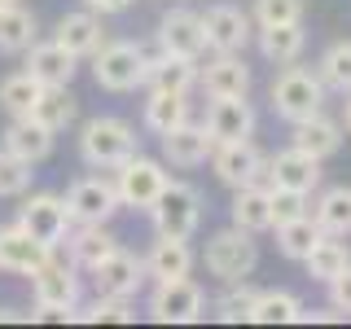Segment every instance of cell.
I'll list each match as a JSON object with an SVG mask.
<instances>
[{
  "label": "cell",
  "instance_id": "obj_1",
  "mask_svg": "<svg viewBox=\"0 0 351 329\" xmlns=\"http://www.w3.org/2000/svg\"><path fill=\"white\" fill-rule=\"evenodd\" d=\"M31 294H36V312L27 321H71L75 307H80V277H75V263L53 255L31 272Z\"/></svg>",
  "mask_w": 351,
  "mask_h": 329
},
{
  "label": "cell",
  "instance_id": "obj_2",
  "mask_svg": "<svg viewBox=\"0 0 351 329\" xmlns=\"http://www.w3.org/2000/svg\"><path fill=\"white\" fill-rule=\"evenodd\" d=\"M136 154V132H132L128 119L101 114V119H88L80 132V158L88 167H119L123 158Z\"/></svg>",
  "mask_w": 351,
  "mask_h": 329
},
{
  "label": "cell",
  "instance_id": "obj_3",
  "mask_svg": "<svg viewBox=\"0 0 351 329\" xmlns=\"http://www.w3.org/2000/svg\"><path fill=\"white\" fill-rule=\"evenodd\" d=\"M93 80L106 93H136L145 84V49L128 40H110L93 53Z\"/></svg>",
  "mask_w": 351,
  "mask_h": 329
},
{
  "label": "cell",
  "instance_id": "obj_4",
  "mask_svg": "<svg viewBox=\"0 0 351 329\" xmlns=\"http://www.w3.org/2000/svg\"><path fill=\"white\" fill-rule=\"evenodd\" d=\"M149 215H154L158 237H184L189 241L197 233V219H202V193L184 180H167V189L154 197Z\"/></svg>",
  "mask_w": 351,
  "mask_h": 329
},
{
  "label": "cell",
  "instance_id": "obj_5",
  "mask_svg": "<svg viewBox=\"0 0 351 329\" xmlns=\"http://www.w3.org/2000/svg\"><path fill=\"white\" fill-rule=\"evenodd\" d=\"M255 263H259V246L250 241L246 228H237V224L206 241V268H211V277H219L224 285L246 281L250 272H255Z\"/></svg>",
  "mask_w": 351,
  "mask_h": 329
},
{
  "label": "cell",
  "instance_id": "obj_6",
  "mask_svg": "<svg viewBox=\"0 0 351 329\" xmlns=\"http://www.w3.org/2000/svg\"><path fill=\"white\" fill-rule=\"evenodd\" d=\"M321 101H325V84L312 71H299V66L285 62V71L272 84V110L290 123H299V119L321 114Z\"/></svg>",
  "mask_w": 351,
  "mask_h": 329
},
{
  "label": "cell",
  "instance_id": "obj_7",
  "mask_svg": "<svg viewBox=\"0 0 351 329\" xmlns=\"http://www.w3.org/2000/svg\"><path fill=\"white\" fill-rule=\"evenodd\" d=\"M202 307H206V294L189 277L158 281L149 294V316L158 325H193V321H202Z\"/></svg>",
  "mask_w": 351,
  "mask_h": 329
},
{
  "label": "cell",
  "instance_id": "obj_8",
  "mask_svg": "<svg viewBox=\"0 0 351 329\" xmlns=\"http://www.w3.org/2000/svg\"><path fill=\"white\" fill-rule=\"evenodd\" d=\"M114 193H119V206H136V211H149L154 197L167 189V171H162V162L154 158H141V154H132L114 167Z\"/></svg>",
  "mask_w": 351,
  "mask_h": 329
},
{
  "label": "cell",
  "instance_id": "obj_9",
  "mask_svg": "<svg viewBox=\"0 0 351 329\" xmlns=\"http://www.w3.org/2000/svg\"><path fill=\"white\" fill-rule=\"evenodd\" d=\"M18 224L27 228L36 241L44 246H62L66 233H71V211H66V197L62 193H22L18 206Z\"/></svg>",
  "mask_w": 351,
  "mask_h": 329
},
{
  "label": "cell",
  "instance_id": "obj_10",
  "mask_svg": "<svg viewBox=\"0 0 351 329\" xmlns=\"http://www.w3.org/2000/svg\"><path fill=\"white\" fill-rule=\"evenodd\" d=\"M66 211H71V224H106L119 211V193L101 175H84L66 189Z\"/></svg>",
  "mask_w": 351,
  "mask_h": 329
},
{
  "label": "cell",
  "instance_id": "obj_11",
  "mask_svg": "<svg viewBox=\"0 0 351 329\" xmlns=\"http://www.w3.org/2000/svg\"><path fill=\"white\" fill-rule=\"evenodd\" d=\"M263 154L255 149V141H219V145H211V167L215 175L228 184V189H241V184H255L263 175Z\"/></svg>",
  "mask_w": 351,
  "mask_h": 329
},
{
  "label": "cell",
  "instance_id": "obj_12",
  "mask_svg": "<svg viewBox=\"0 0 351 329\" xmlns=\"http://www.w3.org/2000/svg\"><path fill=\"white\" fill-rule=\"evenodd\" d=\"M141 281H145V259H136L123 246H114L93 268V285H97V294H106V299H132V294L141 290Z\"/></svg>",
  "mask_w": 351,
  "mask_h": 329
},
{
  "label": "cell",
  "instance_id": "obj_13",
  "mask_svg": "<svg viewBox=\"0 0 351 329\" xmlns=\"http://www.w3.org/2000/svg\"><path fill=\"white\" fill-rule=\"evenodd\" d=\"M158 49L171 53V58H189V62H197V58L206 53L202 14H193V9H171V14L158 22Z\"/></svg>",
  "mask_w": 351,
  "mask_h": 329
},
{
  "label": "cell",
  "instance_id": "obj_14",
  "mask_svg": "<svg viewBox=\"0 0 351 329\" xmlns=\"http://www.w3.org/2000/svg\"><path fill=\"white\" fill-rule=\"evenodd\" d=\"M49 255H53V246L36 241L22 224H0V272L31 277V272H36Z\"/></svg>",
  "mask_w": 351,
  "mask_h": 329
},
{
  "label": "cell",
  "instance_id": "obj_15",
  "mask_svg": "<svg viewBox=\"0 0 351 329\" xmlns=\"http://www.w3.org/2000/svg\"><path fill=\"white\" fill-rule=\"evenodd\" d=\"M263 171L272 175V189H294V193H312L316 184H321V158H312V154L303 149H281L277 158L263 162Z\"/></svg>",
  "mask_w": 351,
  "mask_h": 329
},
{
  "label": "cell",
  "instance_id": "obj_16",
  "mask_svg": "<svg viewBox=\"0 0 351 329\" xmlns=\"http://www.w3.org/2000/svg\"><path fill=\"white\" fill-rule=\"evenodd\" d=\"M202 31H206V49L215 53H241L250 40V18L237 5H211L202 14Z\"/></svg>",
  "mask_w": 351,
  "mask_h": 329
},
{
  "label": "cell",
  "instance_id": "obj_17",
  "mask_svg": "<svg viewBox=\"0 0 351 329\" xmlns=\"http://www.w3.org/2000/svg\"><path fill=\"white\" fill-rule=\"evenodd\" d=\"M206 132L211 141H246L255 132V110H250L246 97H211V110H206Z\"/></svg>",
  "mask_w": 351,
  "mask_h": 329
},
{
  "label": "cell",
  "instance_id": "obj_18",
  "mask_svg": "<svg viewBox=\"0 0 351 329\" xmlns=\"http://www.w3.org/2000/svg\"><path fill=\"white\" fill-rule=\"evenodd\" d=\"M75 66H80V58L66 53L58 40H44V44H31L27 49V75L40 80L44 88H71Z\"/></svg>",
  "mask_w": 351,
  "mask_h": 329
},
{
  "label": "cell",
  "instance_id": "obj_19",
  "mask_svg": "<svg viewBox=\"0 0 351 329\" xmlns=\"http://www.w3.org/2000/svg\"><path fill=\"white\" fill-rule=\"evenodd\" d=\"M197 80H202L206 97H246L250 93V66L241 62V53H215Z\"/></svg>",
  "mask_w": 351,
  "mask_h": 329
},
{
  "label": "cell",
  "instance_id": "obj_20",
  "mask_svg": "<svg viewBox=\"0 0 351 329\" xmlns=\"http://www.w3.org/2000/svg\"><path fill=\"white\" fill-rule=\"evenodd\" d=\"M211 132L206 127H197L184 119L180 127H171V132H162V158L176 162V167H197V162H206L211 158Z\"/></svg>",
  "mask_w": 351,
  "mask_h": 329
},
{
  "label": "cell",
  "instance_id": "obj_21",
  "mask_svg": "<svg viewBox=\"0 0 351 329\" xmlns=\"http://www.w3.org/2000/svg\"><path fill=\"white\" fill-rule=\"evenodd\" d=\"M66 53H75V58H93L97 49L106 44V31H101V14H93V9H84V14H66L58 22V36Z\"/></svg>",
  "mask_w": 351,
  "mask_h": 329
},
{
  "label": "cell",
  "instance_id": "obj_22",
  "mask_svg": "<svg viewBox=\"0 0 351 329\" xmlns=\"http://www.w3.org/2000/svg\"><path fill=\"white\" fill-rule=\"evenodd\" d=\"M53 136H58V132H49L44 123H36V119L27 114V119H14V123L5 127V149L36 167V162H44L53 154Z\"/></svg>",
  "mask_w": 351,
  "mask_h": 329
},
{
  "label": "cell",
  "instance_id": "obj_23",
  "mask_svg": "<svg viewBox=\"0 0 351 329\" xmlns=\"http://www.w3.org/2000/svg\"><path fill=\"white\" fill-rule=\"evenodd\" d=\"M189 268H193V250L184 237H158L154 250L145 255V277H154V281L189 277Z\"/></svg>",
  "mask_w": 351,
  "mask_h": 329
},
{
  "label": "cell",
  "instance_id": "obj_24",
  "mask_svg": "<svg viewBox=\"0 0 351 329\" xmlns=\"http://www.w3.org/2000/svg\"><path fill=\"white\" fill-rule=\"evenodd\" d=\"M233 224L237 228H246L250 237L263 233V228H272V189H263V184H241L237 197H233Z\"/></svg>",
  "mask_w": 351,
  "mask_h": 329
},
{
  "label": "cell",
  "instance_id": "obj_25",
  "mask_svg": "<svg viewBox=\"0 0 351 329\" xmlns=\"http://www.w3.org/2000/svg\"><path fill=\"white\" fill-rule=\"evenodd\" d=\"M290 145H294V149H303V154H312V158H329V154L343 145V127H338L334 119H325V114L299 119V123H294Z\"/></svg>",
  "mask_w": 351,
  "mask_h": 329
},
{
  "label": "cell",
  "instance_id": "obj_26",
  "mask_svg": "<svg viewBox=\"0 0 351 329\" xmlns=\"http://www.w3.org/2000/svg\"><path fill=\"white\" fill-rule=\"evenodd\" d=\"M145 84L149 88H167V93H189L197 84V66L189 58H171L158 49V58L145 53Z\"/></svg>",
  "mask_w": 351,
  "mask_h": 329
},
{
  "label": "cell",
  "instance_id": "obj_27",
  "mask_svg": "<svg viewBox=\"0 0 351 329\" xmlns=\"http://www.w3.org/2000/svg\"><path fill=\"white\" fill-rule=\"evenodd\" d=\"M114 246H119V237L110 233L106 224H80V228L71 233V263H75V268H88V272H93Z\"/></svg>",
  "mask_w": 351,
  "mask_h": 329
},
{
  "label": "cell",
  "instance_id": "obj_28",
  "mask_svg": "<svg viewBox=\"0 0 351 329\" xmlns=\"http://www.w3.org/2000/svg\"><path fill=\"white\" fill-rule=\"evenodd\" d=\"M31 44H36V14L31 9H22L18 0H9L5 9H0V53H27Z\"/></svg>",
  "mask_w": 351,
  "mask_h": 329
},
{
  "label": "cell",
  "instance_id": "obj_29",
  "mask_svg": "<svg viewBox=\"0 0 351 329\" xmlns=\"http://www.w3.org/2000/svg\"><path fill=\"white\" fill-rule=\"evenodd\" d=\"M303 263H307V277H312V281H334L338 272L351 263V250L334 233H321V237H316V246L303 255Z\"/></svg>",
  "mask_w": 351,
  "mask_h": 329
},
{
  "label": "cell",
  "instance_id": "obj_30",
  "mask_svg": "<svg viewBox=\"0 0 351 329\" xmlns=\"http://www.w3.org/2000/svg\"><path fill=\"white\" fill-rule=\"evenodd\" d=\"M189 119V101L184 93H167V88H149V101H145V127L149 132H171Z\"/></svg>",
  "mask_w": 351,
  "mask_h": 329
},
{
  "label": "cell",
  "instance_id": "obj_31",
  "mask_svg": "<svg viewBox=\"0 0 351 329\" xmlns=\"http://www.w3.org/2000/svg\"><path fill=\"white\" fill-rule=\"evenodd\" d=\"M316 224H321V233H334V237L351 233V184H334V189L321 193V202H316Z\"/></svg>",
  "mask_w": 351,
  "mask_h": 329
},
{
  "label": "cell",
  "instance_id": "obj_32",
  "mask_svg": "<svg viewBox=\"0 0 351 329\" xmlns=\"http://www.w3.org/2000/svg\"><path fill=\"white\" fill-rule=\"evenodd\" d=\"M303 316V303L290 290H259L255 307H250V321L255 325H294Z\"/></svg>",
  "mask_w": 351,
  "mask_h": 329
},
{
  "label": "cell",
  "instance_id": "obj_33",
  "mask_svg": "<svg viewBox=\"0 0 351 329\" xmlns=\"http://www.w3.org/2000/svg\"><path fill=\"white\" fill-rule=\"evenodd\" d=\"M259 53L268 62H294L303 53V27L299 22H285V27H259Z\"/></svg>",
  "mask_w": 351,
  "mask_h": 329
},
{
  "label": "cell",
  "instance_id": "obj_34",
  "mask_svg": "<svg viewBox=\"0 0 351 329\" xmlns=\"http://www.w3.org/2000/svg\"><path fill=\"white\" fill-rule=\"evenodd\" d=\"M31 119H36V123H44L49 132H62V127L75 119V97H71V88H40L36 106H31Z\"/></svg>",
  "mask_w": 351,
  "mask_h": 329
},
{
  "label": "cell",
  "instance_id": "obj_35",
  "mask_svg": "<svg viewBox=\"0 0 351 329\" xmlns=\"http://www.w3.org/2000/svg\"><path fill=\"white\" fill-rule=\"evenodd\" d=\"M277 228V246H281V255L285 259H303L307 250L316 246V237H321V224H316L312 215H294V219H285V224H272Z\"/></svg>",
  "mask_w": 351,
  "mask_h": 329
},
{
  "label": "cell",
  "instance_id": "obj_36",
  "mask_svg": "<svg viewBox=\"0 0 351 329\" xmlns=\"http://www.w3.org/2000/svg\"><path fill=\"white\" fill-rule=\"evenodd\" d=\"M40 88H44L40 80H31L27 71H18V75H9V80H0V106L14 119H27L31 106H36V97H40Z\"/></svg>",
  "mask_w": 351,
  "mask_h": 329
},
{
  "label": "cell",
  "instance_id": "obj_37",
  "mask_svg": "<svg viewBox=\"0 0 351 329\" xmlns=\"http://www.w3.org/2000/svg\"><path fill=\"white\" fill-rule=\"evenodd\" d=\"M321 84L338 88V93H351V40L334 44L321 58Z\"/></svg>",
  "mask_w": 351,
  "mask_h": 329
},
{
  "label": "cell",
  "instance_id": "obj_38",
  "mask_svg": "<svg viewBox=\"0 0 351 329\" xmlns=\"http://www.w3.org/2000/svg\"><path fill=\"white\" fill-rule=\"evenodd\" d=\"M71 321H88V325H128L132 321V307L128 299H106V294H97V303L93 307H75V316Z\"/></svg>",
  "mask_w": 351,
  "mask_h": 329
},
{
  "label": "cell",
  "instance_id": "obj_39",
  "mask_svg": "<svg viewBox=\"0 0 351 329\" xmlns=\"http://www.w3.org/2000/svg\"><path fill=\"white\" fill-rule=\"evenodd\" d=\"M255 299H259V290H250L246 281H233V290L215 303V316H219V321H228V325L250 321V307H255Z\"/></svg>",
  "mask_w": 351,
  "mask_h": 329
},
{
  "label": "cell",
  "instance_id": "obj_40",
  "mask_svg": "<svg viewBox=\"0 0 351 329\" xmlns=\"http://www.w3.org/2000/svg\"><path fill=\"white\" fill-rule=\"evenodd\" d=\"M27 189H31V162L0 149V197H22Z\"/></svg>",
  "mask_w": 351,
  "mask_h": 329
},
{
  "label": "cell",
  "instance_id": "obj_41",
  "mask_svg": "<svg viewBox=\"0 0 351 329\" xmlns=\"http://www.w3.org/2000/svg\"><path fill=\"white\" fill-rule=\"evenodd\" d=\"M255 22H259V27L303 22V0H255Z\"/></svg>",
  "mask_w": 351,
  "mask_h": 329
},
{
  "label": "cell",
  "instance_id": "obj_42",
  "mask_svg": "<svg viewBox=\"0 0 351 329\" xmlns=\"http://www.w3.org/2000/svg\"><path fill=\"white\" fill-rule=\"evenodd\" d=\"M307 206V193H294V189H272V224H285V219L303 215Z\"/></svg>",
  "mask_w": 351,
  "mask_h": 329
},
{
  "label": "cell",
  "instance_id": "obj_43",
  "mask_svg": "<svg viewBox=\"0 0 351 329\" xmlns=\"http://www.w3.org/2000/svg\"><path fill=\"white\" fill-rule=\"evenodd\" d=\"M325 285H329V303H334L338 312H351V263L338 272L334 281H325Z\"/></svg>",
  "mask_w": 351,
  "mask_h": 329
},
{
  "label": "cell",
  "instance_id": "obj_44",
  "mask_svg": "<svg viewBox=\"0 0 351 329\" xmlns=\"http://www.w3.org/2000/svg\"><path fill=\"white\" fill-rule=\"evenodd\" d=\"M84 5L93 9V14H101V18H106V14H123L132 0H84Z\"/></svg>",
  "mask_w": 351,
  "mask_h": 329
},
{
  "label": "cell",
  "instance_id": "obj_45",
  "mask_svg": "<svg viewBox=\"0 0 351 329\" xmlns=\"http://www.w3.org/2000/svg\"><path fill=\"white\" fill-rule=\"evenodd\" d=\"M0 321H5V325H9V321H27V316H22V312H18V307H0Z\"/></svg>",
  "mask_w": 351,
  "mask_h": 329
},
{
  "label": "cell",
  "instance_id": "obj_46",
  "mask_svg": "<svg viewBox=\"0 0 351 329\" xmlns=\"http://www.w3.org/2000/svg\"><path fill=\"white\" fill-rule=\"evenodd\" d=\"M343 123H347V132H351V97H347V114H343Z\"/></svg>",
  "mask_w": 351,
  "mask_h": 329
},
{
  "label": "cell",
  "instance_id": "obj_47",
  "mask_svg": "<svg viewBox=\"0 0 351 329\" xmlns=\"http://www.w3.org/2000/svg\"><path fill=\"white\" fill-rule=\"evenodd\" d=\"M5 5H9V0H0V9H5Z\"/></svg>",
  "mask_w": 351,
  "mask_h": 329
}]
</instances>
